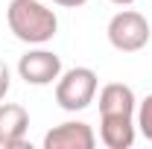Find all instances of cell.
I'll list each match as a JSON object with an SVG mask.
<instances>
[{
    "label": "cell",
    "mask_w": 152,
    "mask_h": 149,
    "mask_svg": "<svg viewBox=\"0 0 152 149\" xmlns=\"http://www.w3.org/2000/svg\"><path fill=\"white\" fill-rule=\"evenodd\" d=\"M6 23L9 32L23 41L41 47L47 41H53L58 32V18L50 6H44L41 0H9L6 6Z\"/></svg>",
    "instance_id": "obj_1"
},
{
    "label": "cell",
    "mask_w": 152,
    "mask_h": 149,
    "mask_svg": "<svg viewBox=\"0 0 152 149\" xmlns=\"http://www.w3.org/2000/svg\"><path fill=\"white\" fill-rule=\"evenodd\" d=\"M99 79L91 67H70L56 79V102L61 111H85L96 99Z\"/></svg>",
    "instance_id": "obj_2"
},
{
    "label": "cell",
    "mask_w": 152,
    "mask_h": 149,
    "mask_svg": "<svg viewBox=\"0 0 152 149\" xmlns=\"http://www.w3.org/2000/svg\"><path fill=\"white\" fill-rule=\"evenodd\" d=\"M108 44L120 53H137L149 44V20L134 9H120L105 26Z\"/></svg>",
    "instance_id": "obj_3"
},
{
    "label": "cell",
    "mask_w": 152,
    "mask_h": 149,
    "mask_svg": "<svg viewBox=\"0 0 152 149\" xmlns=\"http://www.w3.org/2000/svg\"><path fill=\"white\" fill-rule=\"evenodd\" d=\"M18 76L26 82V85H35V88H44V85H53L58 76H61V58L53 53V50H29L23 53L18 61Z\"/></svg>",
    "instance_id": "obj_4"
},
{
    "label": "cell",
    "mask_w": 152,
    "mask_h": 149,
    "mask_svg": "<svg viewBox=\"0 0 152 149\" xmlns=\"http://www.w3.org/2000/svg\"><path fill=\"white\" fill-rule=\"evenodd\" d=\"M96 134L82 120H64L44 134V149H94Z\"/></svg>",
    "instance_id": "obj_5"
},
{
    "label": "cell",
    "mask_w": 152,
    "mask_h": 149,
    "mask_svg": "<svg viewBox=\"0 0 152 149\" xmlns=\"http://www.w3.org/2000/svg\"><path fill=\"white\" fill-rule=\"evenodd\" d=\"M29 129V111L18 102H0V146L23 149Z\"/></svg>",
    "instance_id": "obj_6"
},
{
    "label": "cell",
    "mask_w": 152,
    "mask_h": 149,
    "mask_svg": "<svg viewBox=\"0 0 152 149\" xmlns=\"http://www.w3.org/2000/svg\"><path fill=\"white\" fill-rule=\"evenodd\" d=\"M137 99L134 91L123 82H108L99 91V117H134Z\"/></svg>",
    "instance_id": "obj_7"
},
{
    "label": "cell",
    "mask_w": 152,
    "mask_h": 149,
    "mask_svg": "<svg viewBox=\"0 0 152 149\" xmlns=\"http://www.w3.org/2000/svg\"><path fill=\"white\" fill-rule=\"evenodd\" d=\"M99 140L108 149H132L137 140L134 117H99Z\"/></svg>",
    "instance_id": "obj_8"
},
{
    "label": "cell",
    "mask_w": 152,
    "mask_h": 149,
    "mask_svg": "<svg viewBox=\"0 0 152 149\" xmlns=\"http://www.w3.org/2000/svg\"><path fill=\"white\" fill-rule=\"evenodd\" d=\"M134 120H137V131L152 143V93L146 99L137 102V111H134Z\"/></svg>",
    "instance_id": "obj_9"
},
{
    "label": "cell",
    "mask_w": 152,
    "mask_h": 149,
    "mask_svg": "<svg viewBox=\"0 0 152 149\" xmlns=\"http://www.w3.org/2000/svg\"><path fill=\"white\" fill-rule=\"evenodd\" d=\"M9 88H12V73H9V67L0 61V99L9 93Z\"/></svg>",
    "instance_id": "obj_10"
},
{
    "label": "cell",
    "mask_w": 152,
    "mask_h": 149,
    "mask_svg": "<svg viewBox=\"0 0 152 149\" xmlns=\"http://www.w3.org/2000/svg\"><path fill=\"white\" fill-rule=\"evenodd\" d=\"M56 6H64V9H79V6H85L88 0H53Z\"/></svg>",
    "instance_id": "obj_11"
},
{
    "label": "cell",
    "mask_w": 152,
    "mask_h": 149,
    "mask_svg": "<svg viewBox=\"0 0 152 149\" xmlns=\"http://www.w3.org/2000/svg\"><path fill=\"white\" fill-rule=\"evenodd\" d=\"M108 3H114V6H132L134 0H108Z\"/></svg>",
    "instance_id": "obj_12"
}]
</instances>
